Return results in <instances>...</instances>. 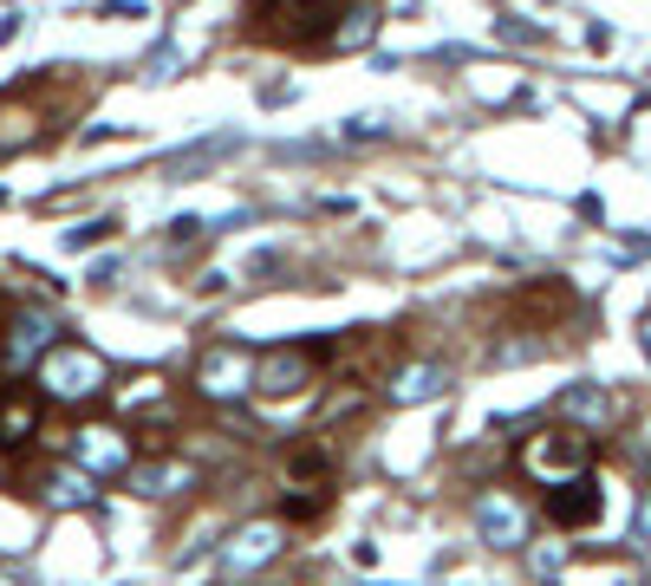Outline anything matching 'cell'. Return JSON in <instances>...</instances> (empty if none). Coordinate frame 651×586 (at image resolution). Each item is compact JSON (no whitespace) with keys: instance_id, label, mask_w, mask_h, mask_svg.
<instances>
[{"instance_id":"obj_6","label":"cell","mask_w":651,"mask_h":586,"mask_svg":"<svg viewBox=\"0 0 651 586\" xmlns=\"http://www.w3.org/2000/svg\"><path fill=\"white\" fill-rule=\"evenodd\" d=\"M300 378H306V359L293 352V346H280V352H267V365H261V391H300Z\"/></svg>"},{"instance_id":"obj_3","label":"cell","mask_w":651,"mask_h":586,"mask_svg":"<svg viewBox=\"0 0 651 586\" xmlns=\"http://www.w3.org/2000/svg\"><path fill=\"white\" fill-rule=\"evenodd\" d=\"M600 509H606V502H600V489H593L587 476H567V483L548 489V515H554L561 528H593Z\"/></svg>"},{"instance_id":"obj_4","label":"cell","mask_w":651,"mask_h":586,"mask_svg":"<svg viewBox=\"0 0 651 586\" xmlns=\"http://www.w3.org/2000/svg\"><path fill=\"white\" fill-rule=\"evenodd\" d=\"M241 385H248V352L209 346V352H202V391H209V398H228V391H241Z\"/></svg>"},{"instance_id":"obj_1","label":"cell","mask_w":651,"mask_h":586,"mask_svg":"<svg viewBox=\"0 0 651 586\" xmlns=\"http://www.w3.org/2000/svg\"><path fill=\"white\" fill-rule=\"evenodd\" d=\"M339 7H346V0H254L248 20H254V33L274 39V46H333V26H326V20H346Z\"/></svg>"},{"instance_id":"obj_7","label":"cell","mask_w":651,"mask_h":586,"mask_svg":"<svg viewBox=\"0 0 651 586\" xmlns=\"http://www.w3.org/2000/svg\"><path fill=\"white\" fill-rule=\"evenodd\" d=\"M437 391H443V372H437V365H411V372L398 378V398H411V404H417V398H437Z\"/></svg>"},{"instance_id":"obj_10","label":"cell","mask_w":651,"mask_h":586,"mask_svg":"<svg viewBox=\"0 0 651 586\" xmlns=\"http://www.w3.org/2000/svg\"><path fill=\"white\" fill-rule=\"evenodd\" d=\"M293 476H326V457H320V450H300V457H293Z\"/></svg>"},{"instance_id":"obj_8","label":"cell","mask_w":651,"mask_h":586,"mask_svg":"<svg viewBox=\"0 0 651 586\" xmlns=\"http://www.w3.org/2000/svg\"><path fill=\"white\" fill-rule=\"evenodd\" d=\"M137 483H143L150 496H170L176 483H189V470H183V463H150V470H137Z\"/></svg>"},{"instance_id":"obj_5","label":"cell","mask_w":651,"mask_h":586,"mask_svg":"<svg viewBox=\"0 0 651 586\" xmlns=\"http://www.w3.org/2000/svg\"><path fill=\"white\" fill-rule=\"evenodd\" d=\"M46 378H52V391L78 398V391H91V385L104 378V365H98L91 352H52V359H46Z\"/></svg>"},{"instance_id":"obj_9","label":"cell","mask_w":651,"mask_h":586,"mask_svg":"<svg viewBox=\"0 0 651 586\" xmlns=\"http://www.w3.org/2000/svg\"><path fill=\"white\" fill-rule=\"evenodd\" d=\"M483 528H489V535H496V541H502V548H509V541H515V515H502V509H496V502H489V509H483Z\"/></svg>"},{"instance_id":"obj_2","label":"cell","mask_w":651,"mask_h":586,"mask_svg":"<svg viewBox=\"0 0 651 586\" xmlns=\"http://www.w3.org/2000/svg\"><path fill=\"white\" fill-rule=\"evenodd\" d=\"M522 463L535 470V476H548V483H561V476H580L587 463H593V444L580 437V431H541L528 450H522Z\"/></svg>"}]
</instances>
